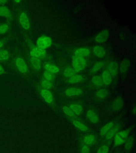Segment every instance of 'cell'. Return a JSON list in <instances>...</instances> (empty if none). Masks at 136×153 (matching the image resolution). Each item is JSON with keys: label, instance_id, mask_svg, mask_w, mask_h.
<instances>
[{"label": "cell", "instance_id": "obj_1", "mask_svg": "<svg viewBox=\"0 0 136 153\" xmlns=\"http://www.w3.org/2000/svg\"><path fill=\"white\" fill-rule=\"evenodd\" d=\"M130 129L125 130L117 132L115 135L114 143L115 146H120L126 143L129 137Z\"/></svg>", "mask_w": 136, "mask_h": 153}, {"label": "cell", "instance_id": "obj_2", "mask_svg": "<svg viewBox=\"0 0 136 153\" xmlns=\"http://www.w3.org/2000/svg\"><path fill=\"white\" fill-rule=\"evenodd\" d=\"M72 64L73 68L78 71L84 69L86 67V61L84 57L74 56L72 60Z\"/></svg>", "mask_w": 136, "mask_h": 153}, {"label": "cell", "instance_id": "obj_3", "mask_svg": "<svg viewBox=\"0 0 136 153\" xmlns=\"http://www.w3.org/2000/svg\"><path fill=\"white\" fill-rule=\"evenodd\" d=\"M36 44L37 48L45 50L51 46L52 44V39L48 36H41L37 39Z\"/></svg>", "mask_w": 136, "mask_h": 153}, {"label": "cell", "instance_id": "obj_4", "mask_svg": "<svg viewBox=\"0 0 136 153\" xmlns=\"http://www.w3.org/2000/svg\"><path fill=\"white\" fill-rule=\"evenodd\" d=\"M16 65L17 69L22 74H25L28 71V66L26 63L21 57H18L16 60Z\"/></svg>", "mask_w": 136, "mask_h": 153}, {"label": "cell", "instance_id": "obj_5", "mask_svg": "<svg viewBox=\"0 0 136 153\" xmlns=\"http://www.w3.org/2000/svg\"><path fill=\"white\" fill-rule=\"evenodd\" d=\"M123 104L124 103L123 99L121 97H118L113 101L112 104L111 105V108L114 112L119 111L122 108Z\"/></svg>", "mask_w": 136, "mask_h": 153}, {"label": "cell", "instance_id": "obj_6", "mask_svg": "<svg viewBox=\"0 0 136 153\" xmlns=\"http://www.w3.org/2000/svg\"><path fill=\"white\" fill-rule=\"evenodd\" d=\"M30 54L31 55V57H36L38 59L39 57H44L45 56L46 51L37 47H34L31 49Z\"/></svg>", "mask_w": 136, "mask_h": 153}, {"label": "cell", "instance_id": "obj_7", "mask_svg": "<svg viewBox=\"0 0 136 153\" xmlns=\"http://www.w3.org/2000/svg\"><path fill=\"white\" fill-rule=\"evenodd\" d=\"M19 21L22 27L26 30H28L30 28V22L28 18L26 13L22 12L19 17Z\"/></svg>", "mask_w": 136, "mask_h": 153}, {"label": "cell", "instance_id": "obj_8", "mask_svg": "<svg viewBox=\"0 0 136 153\" xmlns=\"http://www.w3.org/2000/svg\"><path fill=\"white\" fill-rule=\"evenodd\" d=\"M41 95L43 99L45 101L46 103L51 104L52 103L53 100L52 94L50 91L47 89H42L41 91Z\"/></svg>", "mask_w": 136, "mask_h": 153}, {"label": "cell", "instance_id": "obj_9", "mask_svg": "<svg viewBox=\"0 0 136 153\" xmlns=\"http://www.w3.org/2000/svg\"><path fill=\"white\" fill-rule=\"evenodd\" d=\"M109 36V32L108 30H104L96 36V42L98 43H103L108 39Z\"/></svg>", "mask_w": 136, "mask_h": 153}, {"label": "cell", "instance_id": "obj_10", "mask_svg": "<svg viewBox=\"0 0 136 153\" xmlns=\"http://www.w3.org/2000/svg\"><path fill=\"white\" fill-rule=\"evenodd\" d=\"M83 93V91L81 89L77 88H70L67 89L65 91V95L68 97L74 96H79Z\"/></svg>", "mask_w": 136, "mask_h": 153}, {"label": "cell", "instance_id": "obj_11", "mask_svg": "<svg viewBox=\"0 0 136 153\" xmlns=\"http://www.w3.org/2000/svg\"><path fill=\"white\" fill-rule=\"evenodd\" d=\"M91 51L88 48H80L74 51L75 56L80 57H86L89 55Z\"/></svg>", "mask_w": 136, "mask_h": 153}, {"label": "cell", "instance_id": "obj_12", "mask_svg": "<svg viewBox=\"0 0 136 153\" xmlns=\"http://www.w3.org/2000/svg\"><path fill=\"white\" fill-rule=\"evenodd\" d=\"M87 117L89 120L93 123H96L98 122L99 117L97 114L92 110H89L86 113Z\"/></svg>", "mask_w": 136, "mask_h": 153}, {"label": "cell", "instance_id": "obj_13", "mask_svg": "<svg viewBox=\"0 0 136 153\" xmlns=\"http://www.w3.org/2000/svg\"><path fill=\"white\" fill-rule=\"evenodd\" d=\"M93 52L97 57H103L105 55V50L100 46H96L93 48Z\"/></svg>", "mask_w": 136, "mask_h": 153}, {"label": "cell", "instance_id": "obj_14", "mask_svg": "<svg viewBox=\"0 0 136 153\" xmlns=\"http://www.w3.org/2000/svg\"><path fill=\"white\" fill-rule=\"evenodd\" d=\"M114 125V122H109L108 123L105 124L104 126H103L102 129H100V134L101 136H104L105 134H108V132H109L110 130L112 128Z\"/></svg>", "mask_w": 136, "mask_h": 153}, {"label": "cell", "instance_id": "obj_15", "mask_svg": "<svg viewBox=\"0 0 136 153\" xmlns=\"http://www.w3.org/2000/svg\"><path fill=\"white\" fill-rule=\"evenodd\" d=\"M109 73L112 76H115L118 72V65L117 63L115 62H111L109 65Z\"/></svg>", "mask_w": 136, "mask_h": 153}, {"label": "cell", "instance_id": "obj_16", "mask_svg": "<svg viewBox=\"0 0 136 153\" xmlns=\"http://www.w3.org/2000/svg\"><path fill=\"white\" fill-rule=\"evenodd\" d=\"M120 128V126L119 125H116L115 127H113L110 130L109 132H108V134H106V139L109 140L110 139L113 138V137H114L115 135L119 130Z\"/></svg>", "mask_w": 136, "mask_h": 153}, {"label": "cell", "instance_id": "obj_17", "mask_svg": "<svg viewBox=\"0 0 136 153\" xmlns=\"http://www.w3.org/2000/svg\"><path fill=\"white\" fill-rule=\"evenodd\" d=\"M102 80H103V84H105L106 85H109L112 81V76L110 74L109 72L107 70L104 71L102 74Z\"/></svg>", "mask_w": 136, "mask_h": 153}, {"label": "cell", "instance_id": "obj_18", "mask_svg": "<svg viewBox=\"0 0 136 153\" xmlns=\"http://www.w3.org/2000/svg\"><path fill=\"white\" fill-rule=\"evenodd\" d=\"M130 67V61L128 59H125L122 61L120 65V71L122 74H126L129 70Z\"/></svg>", "mask_w": 136, "mask_h": 153}, {"label": "cell", "instance_id": "obj_19", "mask_svg": "<svg viewBox=\"0 0 136 153\" xmlns=\"http://www.w3.org/2000/svg\"><path fill=\"white\" fill-rule=\"evenodd\" d=\"M69 108H71V110L77 115L80 114L82 112V106L78 104H72L70 105Z\"/></svg>", "mask_w": 136, "mask_h": 153}, {"label": "cell", "instance_id": "obj_20", "mask_svg": "<svg viewBox=\"0 0 136 153\" xmlns=\"http://www.w3.org/2000/svg\"><path fill=\"white\" fill-rule=\"evenodd\" d=\"M84 80V77L79 74H76L75 76L70 77L69 79L68 80V82L70 84H74L78 83L79 82H81Z\"/></svg>", "mask_w": 136, "mask_h": 153}, {"label": "cell", "instance_id": "obj_21", "mask_svg": "<svg viewBox=\"0 0 136 153\" xmlns=\"http://www.w3.org/2000/svg\"><path fill=\"white\" fill-rule=\"evenodd\" d=\"M30 61L31 65H33V68L36 70H39L41 68V62L39 59L36 57H30Z\"/></svg>", "mask_w": 136, "mask_h": 153}, {"label": "cell", "instance_id": "obj_22", "mask_svg": "<svg viewBox=\"0 0 136 153\" xmlns=\"http://www.w3.org/2000/svg\"><path fill=\"white\" fill-rule=\"evenodd\" d=\"M78 72V71L74 68H67V69L65 70L64 73H63V76L66 78L71 77V76L76 75L77 73Z\"/></svg>", "mask_w": 136, "mask_h": 153}, {"label": "cell", "instance_id": "obj_23", "mask_svg": "<svg viewBox=\"0 0 136 153\" xmlns=\"http://www.w3.org/2000/svg\"><path fill=\"white\" fill-rule=\"evenodd\" d=\"M44 68H45L46 70L51 72L53 74H56L60 71L59 68L58 67L55 66L54 65L50 64V63H46L45 65Z\"/></svg>", "mask_w": 136, "mask_h": 153}, {"label": "cell", "instance_id": "obj_24", "mask_svg": "<svg viewBox=\"0 0 136 153\" xmlns=\"http://www.w3.org/2000/svg\"><path fill=\"white\" fill-rule=\"evenodd\" d=\"M134 143V137L132 136L128 138L127 140L126 141V145H125V149L127 152L130 151L132 148Z\"/></svg>", "mask_w": 136, "mask_h": 153}, {"label": "cell", "instance_id": "obj_25", "mask_svg": "<svg viewBox=\"0 0 136 153\" xmlns=\"http://www.w3.org/2000/svg\"><path fill=\"white\" fill-rule=\"evenodd\" d=\"M72 124H74V127L76 128L77 129H79L82 131H86L88 130V127L86 126V125L83 124L82 123L74 120L72 121Z\"/></svg>", "mask_w": 136, "mask_h": 153}, {"label": "cell", "instance_id": "obj_26", "mask_svg": "<svg viewBox=\"0 0 136 153\" xmlns=\"http://www.w3.org/2000/svg\"><path fill=\"white\" fill-rule=\"evenodd\" d=\"M95 141V137L93 134H89L84 137V142L86 145H91Z\"/></svg>", "mask_w": 136, "mask_h": 153}, {"label": "cell", "instance_id": "obj_27", "mask_svg": "<svg viewBox=\"0 0 136 153\" xmlns=\"http://www.w3.org/2000/svg\"><path fill=\"white\" fill-rule=\"evenodd\" d=\"M0 16L5 18L11 17V12L7 7L5 6H2L0 7Z\"/></svg>", "mask_w": 136, "mask_h": 153}, {"label": "cell", "instance_id": "obj_28", "mask_svg": "<svg viewBox=\"0 0 136 153\" xmlns=\"http://www.w3.org/2000/svg\"><path fill=\"white\" fill-rule=\"evenodd\" d=\"M92 81L94 84L97 87L103 86V81L102 76H95L92 78Z\"/></svg>", "mask_w": 136, "mask_h": 153}, {"label": "cell", "instance_id": "obj_29", "mask_svg": "<svg viewBox=\"0 0 136 153\" xmlns=\"http://www.w3.org/2000/svg\"><path fill=\"white\" fill-rule=\"evenodd\" d=\"M9 54L6 50L0 51V61H4L9 59Z\"/></svg>", "mask_w": 136, "mask_h": 153}, {"label": "cell", "instance_id": "obj_30", "mask_svg": "<svg viewBox=\"0 0 136 153\" xmlns=\"http://www.w3.org/2000/svg\"><path fill=\"white\" fill-rule=\"evenodd\" d=\"M108 94V91L104 89H100L96 93V96L99 98H104Z\"/></svg>", "mask_w": 136, "mask_h": 153}, {"label": "cell", "instance_id": "obj_31", "mask_svg": "<svg viewBox=\"0 0 136 153\" xmlns=\"http://www.w3.org/2000/svg\"><path fill=\"white\" fill-rule=\"evenodd\" d=\"M103 62L102 61H99L97 62L95 65H94L92 69H91V72L92 73H96L98 72L103 67Z\"/></svg>", "mask_w": 136, "mask_h": 153}, {"label": "cell", "instance_id": "obj_32", "mask_svg": "<svg viewBox=\"0 0 136 153\" xmlns=\"http://www.w3.org/2000/svg\"><path fill=\"white\" fill-rule=\"evenodd\" d=\"M41 86L45 89H50L52 87V82L50 80L44 79L41 82Z\"/></svg>", "mask_w": 136, "mask_h": 153}, {"label": "cell", "instance_id": "obj_33", "mask_svg": "<svg viewBox=\"0 0 136 153\" xmlns=\"http://www.w3.org/2000/svg\"><path fill=\"white\" fill-rule=\"evenodd\" d=\"M63 112L65 113L67 116H69L70 117H73L74 116V113L68 106H65L63 108Z\"/></svg>", "mask_w": 136, "mask_h": 153}, {"label": "cell", "instance_id": "obj_34", "mask_svg": "<svg viewBox=\"0 0 136 153\" xmlns=\"http://www.w3.org/2000/svg\"><path fill=\"white\" fill-rule=\"evenodd\" d=\"M44 76H45L46 79L48 80L52 81L54 79V74H53L52 72L48 71H47V70H45V71L44 72Z\"/></svg>", "mask_w": 136, "mask_h": 153}, {"label": "cell", "instance_id": "obj_35", "mask_svg": "<svg viewBox=\"0 0 136 153\" xmlns=\"http://www.w3.org/2000/svg\"><path fill=\"white\" fill-rule=\"evenodd\" d=\"M109 151V147L108 145H103L98 148L97 153H108Z\"/></svg>", "mask_w": 136, "mask_h": 153}, {"label": "cell", "instance_id": "obj_36", "mask_svg": "<svg viewBox=\"0 0 136 153\" xmlns=\"http://www.w3.org/2000/svg\"><path fill=\"white\" fill-rule=\"evenodd\" d=\"M8 26L7 24H3L0 26V34H4L7 31Z\"/></svg>", "mask_w": 136, "mask_h": 153}, {"label": "cell", "instance_id": "obj_37", "mask_svg": "<svg viewBox=\"0 0 136 153\" xmlns=\"http://www.w3.org/2000/svg\"><path fill=\"white\" fill-rule=\"evenodd\" d=\"M81 153H89V148L88 146L86 145H84L82 146L81 149Z\"/></svg>", "mask_w": 136, "mask_h": 153}, {"label": "cell", "instance_id": "obj_38", "mask_svg": "<svg viewBox=\"0 0 136 153\" xmlns=\"http://www.w3.org/2000/svg\"><path fill=\"white\" fill-rule=\"evenodd\" d=\"M4 73V69L3 68V67H2V65H0V75Z\"/></svg>", "mask_w": 136, "mask_h": 153}, {"label": "cell", "instance_id": "obj_39", "mask_svg": "<svg viewBox=\"0 0 136 153\" xmlns=\"http://www.w3.org/2000/svg\"><path fill=\"white\" fill-rule=\"evenodd\" d=\"M3 44H4V43H3L2 41H0V48L2 47L3 46Z\"/></svg>", "mask_w": 136, "mask_h": 153}, {"label": "cell", "instance_id": "obj_40", "mask_svg": "<svg viewBox=\"0 0 136 153\" xmlns=\"http://www.w3.org/2000/svg\"><path fill=\"white\" fill-rule=\"evenodd\" d=\"M7 2L6 1H0V4H3L4 3Z\"/></svg>", "mask_w": 136, "mask_h": 153}, {"label": "cell", "instance_id": "obj_41", "mask_svg": "<svg viewBox=\"0 0 136 153\" xmlns=\"http://www.w3.org/2000/svg\"><path fill=\"white\" fill-rule=\"evenodd\" d=\"M133 112H134V114H135V112H136V108L135 107L134 108V110H133Z\"/></svg>", "mask_w": 136, "mask_h": 153}, {"label": "cell", "instance_id": "obj_42", "mask_svg": "<svg viewBox=\"0 0 136 153\" xmlns=\"http://www.w3.org/2000/svg\"><path fill=\"white\" fill-rule=\"evenodd\" d=\"M15 2H20V1H16Z\"/></svg>", "mask_w": 136, "mask_h": 153}, {"label": "cell", "instance_id": "obj_43", "mask_svg": "<svg viewBox=\"0 0 136 153\" xmlns=\"http://www.w3.org/2000/svg\"></svg>", "mask_w": 136, "mask_h": 153}]
</instances>
